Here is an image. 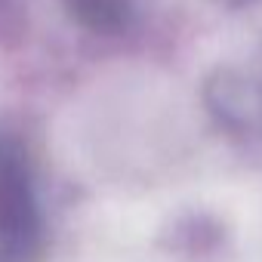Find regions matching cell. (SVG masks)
I'll use <instances>...</instances> for the list:
<instances>
[{"label":"cell","mask_w":262,"mask_h":262,"mask_svg":"<svg viewBox=\"0 0 262 262\" xmlns=\"http://www.w3.org/2000/svg\"><path fill=\"white\" fill-rule=\"evenodd\" d=\"M40 244V210L25 158L0 145V262H28Z\"/></svg>","instance_id":"6da1fadb"},{"label":"cell","mask_w":262,"mask_h":262,"mask_svg":"<svg viewBox=\"0 0 262 262\" xmlns=\"http://www.w3.org/2000/svg\"><path fill=\"white\" fill-rule=\"evenodd\" d=\"M210 105L228 123H259L262 120V59L256 74L244 71H219L210 83Z\"/></svg>","instance_id":"7a4b0ae2"},{"label":"cell","mask_w":262,"mask_h":262,"mask_svg":"<svg viewBox=\"0 0 262 262\" xmlns=\"http://www.w3.org/2000/svg\"><path fill=\"white\" fill-rule=\"evenodd\" d=\"M74 22L93 34H117L133 19V0H62Z\"/></svg>","instance_id":"3957f363"}]
</instances>
